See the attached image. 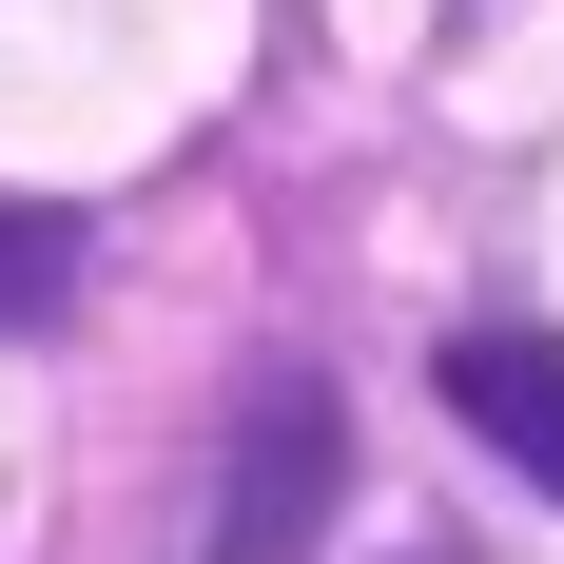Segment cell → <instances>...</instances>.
Listing matches in <instances>:
<instances>
[{
	"label": "cell",
	"instance_id": "6da1fadb",
	"mask_svg": "<svg viewBox=\"0 0 564 564\" xmlns=\"http://www.w3.org/2000/svg\"><path fill=\"white\" fill-rule=\"evenodd\" d=\"M312 507H332V370H253L195 564H292V545H312Z\"/></svg>",
	"mask_w": 564,
	"mask_h": 564
},
{
	"label": "cell",
	"instance_id": "7a4b0ae2",
	"mask_svg": "<svg viewBox=\"0 0 564 564\" xmlns=\"http://www.w3.org/2000/svg\"><path fill=\"white\" fill-rule=\"evenodd\" d=\"M448 409L564 507V332H507V312H487V332H448Z\"/></svg>",
	"mask_w": 564,
	"mask_h": 564
},
{
	"label": "cell",
	"instance_id": "3957f363",
	"mask_svg": "<svg viewBox=\"0 0 564 564\" xmlns=\"http://www.w3.org/2000/svg\"><path fill=\"white\" fill-rule=\"evenodd\" d=\"M78 292V215H0V332H40Z\"/></svg>",
	"mask_w": 564,
	"mask_h": 564
}]
</instances>
